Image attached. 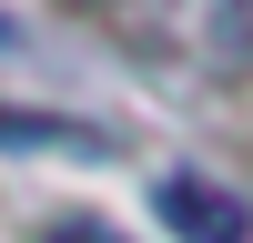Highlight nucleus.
<instances>
[{
	"label": "nucleus",
	"instance_id": "1",
	"mask_svg": "<svg viewBox=\"0 0 253 243\" xmlns=\"http://www.w3.org/2000/svg\"><path fill=\"white\" fill-rule=\"evenodd\" d=\"M162 223H172L182 243H253V202L243 193H223L213 172H162Z\"/></svg>",
	"mask_w": 253,
	"mask_h": 243
},
{
	"label": "nucleus",
	"instance_id": "2",
	"mask_svg": "<svg viewBox=\"0 0 253 243\" xmlns=\"http://www.w3.org/2000/svg\"><path fill=\"white\" fill-rule=\"evenodd\" d=\"M0 142H31V152H41V142H61V152H101L91 132H71V122H51V112H0Z\"/></svg>",
	"mask_w": 253,
	"mask_h": 243
},
{
	"label": "nucleus",
	"instance_id": "3",
	"mask_svg": "<svg viewBox=\"0 0 253 243\" xmlns=\"http://www.w3.org/2000/svg\"><path fill=\"white\" fill-rule=\"evenodd\" d=\"M41 243H132V233H112V223H51Z\"/></svg>",
	"mask_w": 253,
	"mask_h": 243
},
{
	"label": "nucleus",
	"instance_id": "4",
	"mask_svg": "<svg viewBox=\"0 0 253 243\" xmlns=\"http://www.w3.org/2000/svg\"><path fill=\"white\" fill-rule=\"evenodd\" d=\"M0 51H10V20H0Z\"/></svg>",
	"mask_w": 253,
	"mask_h": 243
}]
</instances>
